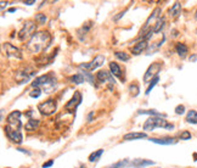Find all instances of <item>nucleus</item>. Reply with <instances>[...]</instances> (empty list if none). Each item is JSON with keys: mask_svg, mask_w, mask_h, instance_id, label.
Instances as JSON below:
<instances>
[{"mask_svg": "<svg viewBox=\"0 0 197 168\" xmlns=\"http://www.w3.org/2000/svg\"><path fill=\"white\" fill-rule=\"evenodd\" d=\"M51 43V35L46 31H40L33 35L27 43V49L32 54H39L45 50Z\"/></svg>", "mask_w": 197, "mask_h": 168, "instance_id": "obj_1", "label": "nucleus"}, {"mask_svg": "<svg viewBox=\"0 0 197 168\" xmlns=\"http://www.w3.org/2000/svg\"><path fill=\"white\" fill-rule=\"evenodd\" d=\"M155 128H168L173 129V124H168L167 121L163 117H150L145 123H144V131H153Z\"/></svg>", "mask_w": 197, "mask_h": 168, "instance_id": "obj_2", "label": "nucleus"}, {"mask_svg": "<svg viewBox=\"0 0 197 168\" xmlns=\"http://www.w3.org/2000/svg\"><path fill=\"white\" fill-rule=\"evenodd\" d=\"M161 12H162L161 7H156V9L153 10L152 15L147 18V21H146V23H145L144 28L141 29V35H142V37H146L150 32H152V33H153V28H155L156 23L158 22V20L161 18Z\"/></svg>", "mask_w": 197, "mask_h": 168, "instance_id": "obj_3", "label": "nucleus"}, {"mask_svg": "<svg viewBox=\"0 0 197 168\" xmlns=\"http://www.w3.org/2000/svg\"><path fill=\"white\" fill-rule=\"evenodd\" d=\"M55 84H56V78L52 74H44V76L37 77L32 82L33 88H45L46 90L52 88Z\"/></svg>", "mask_w": 197, "mask_h": 168, "instance_id": "obj_4", "label": "nucleus"}, {"mask_svg": "<svg viewBox=\"0 0 197 168\" xmlns=\"http://www.w3.org/2000/svg\"><path fill=\"white\" fill-rule=\"evenodd\" d=\"M96 79H98L101 84H105L110 90L113 89L114 83H116L114 78L112 77V73L108 72V71H105V69H103V71H98V74H96Z\"/></svg>", "mask_w": 197, "mask_h": 168, "instance_id": "obj_5", "label": "nucleus"}, {"mask_svg": "<svg viewBox=\"0 0 197 168\" xmlns=\"http://www.w3.org/2000/svg\"><path fill=\"white\" fill-rule=\"evenodd\" d=\"M35 29H37V26H35V23L32 22V21H27L25 25H23V27L21 28V31L18 32V38H20V40H22V41H25L26 39H31L33 35H34V32H35Z\"/></svg>", "mask_w": 197, "mask_h": 168, "instance_id": "obj_6", "label": "nucleus"}, {"mask_svg": "<svg viewBox=\"0 0 197 168\" xmlns=\"http://www.w3.org/2000/svg\"><path fill=\"white\" fill-rule=\"evenodd\" d=\"M6 122H7V127L14 129V131H20L22 123H21V112L20 111H12L7 118H6Z\"/></svg>", "mask_w": 197, "mask_h": 168, "instance_id": "obj_7", "label": "nucleus"}, {"mask_svg": "<svg viewBox=\"0 0 197 168\" xmlns=\"http://www.w3.org/2000/svg\"><path fill=\"white\" fill-rule=\"evenodd\" d=\"M56 107H57V105H56V101L54 99H49V100L44 101V102L38 105V110L44 116H50V115L55 113Z\"/></svg>", "mask_w": 197, "mask_h": 168, "instance_id": "obj_8", "label": "nucleus"}, {"mask_svg": "<svg viewBox=\"0 0 197 168\" xmlns=\"http://www.w3.org/2000/svg\"><path fill=\"white\" fill-rule=\"evenodd\" d=\"M34 74H35L34 68L27 66V67L17 71V73H16V80H17L18 84H23V83H26L27 80H29Z\"/></svg>", "mask_w": 197, "mask_h": 168, "instance_id": "obj_9", "label": "nucleus"}, {"mask_svg": "<svg viewBox=\"0 0 197 168\" xmlns=\"http://www.w3.org/2000/svg\"><path fill=\"white\" fill-rule=\"evenodd\" d=\"M105 62V56L103 55H98L94 60H91L90 62H87V64H80L79 65V69H84L85 72H90V71H94L95 68L102 66Z\"/></svg>", "mask_w": 197, "mask_h": 168, "instance_id": "obj_10", "label": "nucleus"}, {"mask_svg": "<svg viewBox=\"0 0 197 168\" xmlns=\"http://www.w3.org/2000/svg\"><path fill=\"white\" fill-rule=\"evenodd\" d=\"M2 49H4V53L6 54L7 57L18 59V60L22 59V54H21L20 49L16 48L15 45H12V44H10V43H4V44H2Z\"/></svg>", "mask_w": 197, "mask_h": 168, "instance_id": "obj_11", "label": "nucleus"}, {"mask_svg": "<svg viewBox=\"0 0 197 168\" xmlns=\"http://www.w3.org/2000/svg\"><path fill=\"white\" fill-rule=\"evenodd\" d=\"M161 68H162V64L161 62H153L152 65H150L149 68H147V71H146V73H145V76H144V82L149 83L150 79H152V78L155 79L157 77V73L161 71Z\"/></svg>", "mask_w": 197, "mask_h": 168, "instance_id": "obj_12", "label": "nucleus"}, {"mask_svg": "<svg viewBox=\"0 0 197 168\" xmlns=\"http://www.w3.org/2000/svg\"><path fill=\"white\" fill-rule=\"evenodd\" d=\"M80 101H82V94H80L79 92H74V94H73V96L71 98V100L66 104V106H65L66 111L72 113V112L79 106Z\"/></svg>", "mask_w": 197, "mask_h": 168, "instance_id": "obj_13", "label": "nucleus"}, {"mask_svg": "<svg viewBox=\"0 0 197 168\" xmlns=\"http://www.w3.org/2000/svg\"><path fill=\"white\" fill-rule=\"evenodd\" d=\"M5 133H6V136H7L12 143L21 144L22 140H23V136H22L21 131H14V129H11V128H9V127L6 126V127H5Z\"/></svg>", "mask_w": 197, "mask_h": 168, "instance_id": "obj_14", "label": "nucleus"}, {"mask_svg": "<svg viewBox=\"0 0 197 168\" xmlns=\"http://www.w3.org/2000/svg\"><path fill=\"white\" fill-rule=\"evenodd\" d=\"M147 46H149L147 40L142 39V40H140L139 43H136V44L134 45V48H133V54H134V55H140L142 51H145V50L147 49Z\"/></svg>", "mask_w": 197, "mask_h": 168, "instance_id": "obj_15", "label": "nucleus"}, {"mask_svg": "<svg viewBox=\"0 0 197 168\" xmlns=\"http://www.w3.org/2000/svg\"><path fill=\"white\" fill-rule=\"evenodd\" d=\"M150 141L155 143V144H158V145H172V144H175L176 140L174 138H163V139H157V138H151Z\"/></svg>", "mask_w": 197, "mask_h": 168, "instance_id": "obj_16", "label": "nucleus"}, {"mask_svg": "<svg viewBox=\"0 0 197 168\" xmlns=\"http://www.w3.org/2000/svg\"><path fill=\"white\" fill-rule=\"evenodd\" d=\"M152 165H155V162L150 160H134L131 162V166L135 168H142L146 166H152Z\"/></svg>", "mask_w": 197, "mask_h": 168, "instance_id": "obj_17", "label": "nucleus"}, {"mask_svg": "<svg viewBox=\"0 0 197 168\" xmlns=\"http://www.w3.org/2000/svg\"><path fill=\"white\" fill-rule=\"evenodd\" d=\"M175 51L178 53V55H179L181 59H184V57L187 55L189 49H187V46H186L184 43H178V44L175 45Z\"/></svg>", "mask_w": 197, "mask_h": 168, "instance_id": "obj_18", "label": "nucleus"}, {"mask_svg": "<svg viewBox=\"0 0 197 168\" xmlns=\"http://www.w3.org/2000/svg\"><path fill=\"white\" fill-rule=\"evenodd\" d=\"M180 12H181V4L180 2H174V5L172 6V9L169 10V15L173 17V18H175V17H178L179 15H180Z\"/></svg>", "mask_w": 197, "mask_h": 168, "instance_id": "obj_19", "label": "nucleus"}, {"mask_svg": "<svg viewBox=\"0 0 197 168\" xmlns=\"http://www.w3.org/2000/svg\"><path fill=\"white\" fill-rule=\"evenodd\" d=\"M142 138H146L145 133H127L123 136L124 140H136V139H142Z\"/></svg>", "mask_w": 197, "mask_h": 168, "instance_id": "obj_20", "label": "nucleus"}, {"mask_svg": "<svg viewBox=\"0 0 197 168\" xmlns=\"http://www.w3.org/2000/svg\"><path fill=\"white\" fill-rule=\"evenodd\" d=\"M110 69H111V73L116 77H122V69L121 67L116 64V62H110Z\"/></svg>", "mask_w": 197, "mask_h": 168, "instance_id": "obj_21", "label": "nucleus"}, {"mask_svg": "<svg viewBox=\"0 0 197 168\" xmlns=\"http://www.w3.org/2000/svg\"><path fill=\"white\" fill-rule=\"evenodd\" d=\"M38 126H39V119H33L32 118L26 123V131L33 132V131H35L38 128Z\"/></svg>", "mask_w": 197, "mask_h": 168, "instance_id": "obj_22", "label": "nucleus"}, {"mask_svg": "<svg viewBox=\"0 0 197 168\" xmlns=\"http://www.w3.org/2000/svg\"><path fill=\"white\" fill-rule=\"evenodd\" d=\"M186 121L191 124H197V111H195V110L189 111L186 115Z\"/></svg>", "mask_w": 197, "mask_h": 168, "instance_id": "obj_23", "label": "nucleus"}, {"mask_svg": "<svg viewBox=\"0 0 197 168\" xmlns=\"http://www.w3.org/2000/svg\"><path fill=\"white\" fill-rule=\"evenodd\" d=\"M137 113L139 115H150V116H155V117H163V118L165 117V115H162L155 110H140V111H137Z\"/></svg>", "mask_w": 197, "mask_h": 168, "instance_id": "obj_24", "label": "nucleus"}, {"mask_svg": "<svg viewBox=\"0 0 197 168\" xmlns=\"http://www.w3.org/2000/svg\"><path fill=\"white\" fill-rule=\"evenodd\" d=\"M102 154H103V149H98V151L93 152V154L89 156V161H90V162H98V160H100V157L102 156Z\"/></svg>", "mask_w": 197, "mask_h": 168, "instance_id": "obj_25", "label": "nucleus"}, {"mask_svg": "<svg viewBox=\"0 0 197 168\" xmlns=\"http://www.w3.org/2000/svg\"><path fill=\"white\" fill-rule=\"evenodd\" d=\"M69 80L73 82V83H75V84H82L83 82H85V80H84V77L82 76V73H77V74L72 76V77L69 78Z\"/></svg>", "mask_w": 197, "mask_h": 168, "instance_id": "obj_26", "label": "nucleus"}, {"mask_svg": "<svg viewBox=\"0 0 197 168\" xmlns=\"http://www.w3.org/2000/svg\"><path fill=\"white\" fill-rule=\"evenodd\" d=\"M114 55L118 60H122V61H128L130 59V56L124 51H117V53H114Z\"/></svg>", "mask_w": 197, "mask_h": 168, "instance_id": "obj_27", "label": "nucleus"}, {"mask_svg": "<svg viewBox=\"0 0 197 168\" xmlns=\"http://www.w3.org/2000/svg\"><path fill=\"white\" fill-rule=\"evenodd\" d=\"M164 21H165V20H164L163 17L158 20V22L156 23V26H155V28H153V33H160V32L162 31V28L164 27Z\"/></svg>", "mask_w": 197, "mask_h": 168, "instance_id": "obj_28", "label": "nucleus"}, {"mask_svg": "<svg viewBox=\"0 0 197 168\" xmlns=\"http://www.w3.org/2000/svg\"><path fill=\"white\" fill-rule=\"evenodd\" d=\"M127 165H128V160H122V161H118V162H116V163H113V165H111V166L106 168H124Z\"/></svg>", "mask_w": 197, "mask_h": 168, "instance_id": "obj_29", "label": "nucleus"}, {"mask_svg": "<svg viewBox=\"0 0 197 168\" xmlns=\"http://www.w3.org/2000/svg\"><path fill=\"white\" fill-rule=\"evenodd\" d=\"M79 73H82V76L84 77V80H88L91 85H94V84H95V82H94V77L90 74V72H85V71H84V72H79Z\"/></svg>", "mask_w": 197, "mask_h": 168, "instance_id": "obj_30", "label": "nucleus"}, {"mask_svg": "<svg viewBox=\"0 0 197 168\" xmlns=\"http://www.w3.org/2000/svg\"><path fill=\"white\" fill-rule=\"evenodd\" d=\"M35 21L38 23H40V25H44L46 22V16L44 14H37L35 15Z\"/></svg>", "mask_w": 197, "mask_h": 168, "instance_id": "obj_31", "label": "nucleus"}, {"mask_svg": "<svg viewBox=\"0 0 197 168\" xmlns=\"http://www.w3.org/2000/svg\"><path fill=\"white\" fill-rule=\"evenodd\" d=\"M158 80H160V78H158V76H157V77H156L155 79H152V83H151V84L149 85V88H147V90H146V95H149V94L151 93V90L153 89V87H155V85L157 84V82H158Z\"/></svg>", "mask_w": 197, "mask_h": 168, "instance_id": "obj_32", "label": "nucleus"}, {"mask_svg": "<svg viewBox=\"0 0 197 168\" xmlns=\"http://www.w3.org/2000/svg\"><path fill=\"white\" fill-rule=\"evenodd\" d=\"M129 92L133 94V96H136L139 94V87L136 84H131L130 87H129Z\"/></svg>", "mask_w": 197, "mask_h": 168, "instance_id": "obj_33", "label": "nucleus"}, {"mask_svg": "<svg viewBox=\"0 0 197 168\" xmlns=\"http://www.w3.org/2000/svg\"><path fill=\"white\" fill-rule=\"evenodd\" d=\"M40 94H41V90H40L39 88H35V89H33L32 92L29 93V96H31V98H39Z\"/></svg>", "mask_w": 197, "mask_h": 168, "instance_id": "obj_34", "label": "nucleus"}, {"mask_svg": "<svg viewBox=\"0 0 197 168\" xmlns=\"http://www.w3.org/2000/svg\"><path fill=\"white\" fill-rule=\"evenodd\" d=\"M185 112V106L184 105H179L175 107V113L176 115H183Z\"/></svg>", "mask_w": 197, "mask_h": 168, "instance_id": "obj_35", "label": "nucleus"}, {"mask_svg": "<svg viewBox=\"0 0 197 168\" xmlns=\"http://www.w3.org/2000/svg\"><path fill=\"white\" fill-rule=\"evenodd\" d=\"M180 139L181 140H189V139H191V134L187 132V131H184L181 135H180Z\"/></svg>", "mask_w": 197, "mask_h": 168, "instance_id": "obj_36", "label": "nucleus"}, {"mask_svg": "<svg viewBox=\"0 0 197 168\" xmlns=\"http://www.w3.org/2000/svg\"><path fill=\"white\" fill-rule=\"evenodd\" d=\"M54 165V161L52 160H49L48 162H44L43 163V168H49V167H51Z\"/></svg>", "mask_w": 197, "mask_h": 168, "instance_id": "obj_37", "label": "nucleus"}, {"mask_svg": "<svg viewBox=\"0 0 197 168\" xmlns=\"http://www.w3.org/2000/svg\"><path fill=\"white\" fill-rule=\"evenodd\" d=\"M126 12H127V10H124V11H122V12H121L119 15H117V16L114 17V21H118V20H119V18H121L122 16H124V14H126Z\"/></svg>", "mask_w": 197, "mask_h": 168, "instance_id": "obj_38", "label": "nucleus"}, {"mask_svg": "<svg viewBox=\"0 0 197 168\" xmlns=\"http://www.w3.org/2000/svg\"><path fill=\"white\" fill-rule=\"evenodd\" d=\"M17 151H20V152H23V154H26V155H31V152L29 151H27V150H25V149H17Z\"/></svg>", "mask_w": 197, "mask_h": 168, "instance_id": "obj_39", "label": "nucleus"}, {"mask_svg": "<svg viewBox=\"0 0 197 168\" xmlns=\"http://www.w3.org/2000/svg\"><path fill=\"white\" fill-rule=\"evenodd\" d=\"M25 4H26V5H33V4H35V1H34V0H31V1H25Z\"/></svg>", "mask_w": 197, "mask_h": 168, "instance_id": "obj_40", "label": "nucleus"}, {"mask_svg": "<svg viewBox=\"0 0 197 168\" xmlns=\"http://www.w3.org/2000/svg\"><path fill=\"white\" fill-rule=\"evenodd\" d=\"M197 60V55H192L191 57H190V61H196Z\"/></svg>", "mask_w": 197, "mask_h": 168, "instance_id": "obj_41", "label": "nucleus"}, {"mask_svg": "<svg viewBox=\"0 0 197 168\" xmlns=\"http://www.w3.org/2000/svg\"><path fill=\"white\" fill-rule=\"evenodd\" d=\"M93 116H94V112H91V113H89V116H88V121H89V122L91 121V117H93Z\"/></svg>", "mask_w": 197, "mask_h": 168, "instance_id": "obj_42", "label": "nucleus"}, {"mask_svg": "<svg viewBox=\"0 0 197 168\" xmlns=\"http://www.w3.org/2000/svg\"><path fill=\"white\" fill-rule=\"evenodd\" d=\"M14 11H16V9H15V7H11V9H9V12H14Z\"/></svg>", "mask_w": 197, "mask_h": 168, "instance_id": "obj_43", "label": "nucleus"}, {"mask_svg": "<svg viewBox=\"0 0 197 168\" xmlns=\"http://www.w3.org/2000/svg\"><path fill=\"white\" fill-rule=\"evenodd\" d=\"M0 4H1V7H4V6H5V4H7V2H5V1H1Z\"/></svg>", "mask_w": 197, "mask_h": 168, "instance_id": "obj_44", "label": "nucleus"}, {"mask_svg": "<svg viewBox=\"0 0 197 168\" xmlns=\"http://www.w3.org/2000/svg\"><path fill=\"white\" fill-rule=\"evenodd\" d=\"M196 18H197V14H196Z\"/></svg>", "mask_w": 197, "mask_h": 168, "instance_id": "obj_45", "label": "nucleus"}, {"mask_svg": "<svg viewBox=\"0 0 197 168\" xmlns=\"http://www.w3.org/2000/svg\"><path fill=\"white\" fill-rule=\"evenodd\" d=\"M7 168H10V167H7Z\"/></svg>", "mask_w": 197, "mask_h": 168, "instance_id": "obj_46", "label": "nucleus"}, {"mask_svg": "<svg viewBox=\"0 0 197 168\" xmlns=\"http://www.w3.org/2000/svg\"><path fill=\"white\" fill-rule=\"evenodd\" d=\"M196 33H197V31H196Z\"/></svg>", "mask_w": 197, "mask_h": 168, "instance_id": "obj_47", "label": "nucleus"}]
</instances>
